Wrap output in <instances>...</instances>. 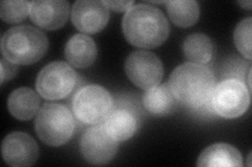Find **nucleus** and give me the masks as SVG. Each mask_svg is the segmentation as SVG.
<instances>
[{"mask_svg":"<svg viewBox=\"0 0 252 167\" xmlns=\"http://www.w3.org/2000/svg\"><path fill=\"white\" fill-rule=\"evenodd\" d=\"M108 9L115 12H127L133 5V1H104Z\"/></svg>","mask_w":252,"mask_h":167,"instance_id":"nucleus-23","label":"nucleus"},{"mask_svg":"<svg viewBox=\"0 0 252 167\" xmlns=\"http://www.w3.org/2000/svg\"><path fill=\"white\" fill-rule=\"evenodd\" d=\"M109 20V9L104 1L80 0L72 9V21L75 27L84 34H97Z\"/></svg>","mask_w":252,"mask_h":167,"instance_id":"nucleus-11","label":"nucleus"},{"mask_svg":"<svg viewBox=\"0 0 252 167\" xmlns=\"http://www.w3.org/2000/svg\"><path fill=\"white\" fill-rule=\"evenodd\" d=\"M122 30L127 41L139 48L152 49L162 45L170 26L161 10L149 4L132 5L125 13Z\"/></svg>","mask_w":252,"mask_h":167,"instance_id":"nucleus-1","label":"nucleus"},{"mask_svg":"<svg viewBox=\"0 0 252 167\" xmlns=\"http://www.w3.org/2000/svg\"><path fill=\"white\" fill-rule=\"evenodd\" d=\"M40 99L36 92L27 87L14 90L7 98V109L19 120H30L39 111Z\"/></svg>","mask_w":252,"mask_h":167,"instance_id":"nucleus-15","label":"nucleus"},{"mask_svg":"<svg viewBox=\"0 0 252 167\" xmlns=\"http://www.w3.org/2000/svg\"><path fill=\"white\" fill-rule=\"evenodd\" d=\"M18 72L17 65L7 61L2 57L1 59V83L3 84L5 79H12Z\"/></svg>","mask_w":252,"mask_h":167,"instance_id":"nucleus-22","label":"nucleus"},{"mask_svg":"<svg viewBox=\"0 0 252 167\" xmlns=\"http://www.w3.org/2000/svg\"><path fill=\"white\" fill-rule=\"evenodd\" d=\"M80 152L89 163L105 165L115 158L118 152V141L110 136L103 125H94L82 135Z\"/></svg>","mask_w":252,"mask_h":167,"instance_id":"nucleus-9","label":"nucleus"},{"mask_svg":"<svg viewBox=\"0 0 252 167\" xmlns=\"http://www.w3.org/2000/svg\"><path fill=\"white\" fill-rule=\"evenodd\" d=\"M196 165L202 167H241L243 158L238 148L227 143H216L205 148L198 158Z\"/></svg>","mask_w":252,"mask_h":167,"instance_id":"nucleus-14","label":"nucleus"},{"mask_svg":"<svg viewBox=\"0 0 252 167\" xmlns=\"http://www.w3.org/2000/svg\"><path fill=\"white\" fill-rule=\"evenodd\" d=\"M77 84L74 69L64 62H52L47 64L36 79V89L40 96L49 100L65 98Z\"/></svg>","mask_w":252,"mask_h":167,"instance_id":"nucleus-7","label":"nucleus"},{"mask_svg":"<svg viewBox=\"0 0 252 167\" xmlns=\"http://www.w3.org/2000/svg\"><path fill=\"white\" fill-rule=\"evenodd\" d=\"M68 15L69 4L64 0H37L31 3V20L46 30L62 27L66 23Z\"/></svg>","mask_w":252,"mask_h":167,"instance_id":"nucleus-12","label":"nucleus"},{"mask_svg":"<svg viewBox=\"0 0 252 167\" xmlns=\"http://www.w3.org/2000/svg\"><path fill=\"white\" fill-rule=\"evenodd\" d=\"M35 129L39 139L50 146L65 144L75 130L70 111L60 103H45L38 111Z\"/></svg>","mask_w":252,"mask_h":167,"instance_id":"nucleus-4","label":"nucleus"},{"mask_svg":"<svg viewBox=\"0 0 252 167\" xmlns=\"http://www.w3.org/2000/svg\"><path fill=\"white\" fill-rule=\"evenodd\" d=\"M1 153L4 162L13 167L32 166L39 157L37 142L23 132H13L2 141Z\"/></svg>","mask_w":252,"mask_h":167,"instance_id":"nucleus-10","label":"nucleus"},{"mask_svg":"<svg viewBox=\"0 0 252 167\" xmlns=\"http://www.w3.org/2000/svg\"><path fill=\"white\" fill-rule=\"evenodd\" d=\"M29 1H1L0 3V17L10 24H15L25 20L31 13Z\"/></svg>","mask_w":252,"mask_h":167,"instance_id":"nucleus-20","label":"nucleus"},{"mask_svg":"<svg viewBox=\"0 0 252 167\" xmlns=\"http://www.w3.org/2000/svg\"><path fill=\"white\" fill-rule=\"evenodd\" d=\"M215 87L212 71L202 64L185 63L172 71L168 88L173 97L191 108L204 106Z\"/></svg>","mask_w":252,"mask_h":167,"instance_id":"nucleus-2","label":"nucleus"},{"mask_svg":"<svg viewBox=\"0 0 252 167\" xmlns=\"http://www.w3.org/2000/svg\"><path fill=\"white\" fill-rule=\"evenodd\" d=\"M251 33L252 19L249 17L242 20L234 30V44L238 50L248 60H251Z\"/></svg>","mask_w":252,"mask_h":167,"instance_id":"nucleus-21","label":"nucleus"},{"mask_svg":"<svg viewBox=\"0 0 252 167\" xmlns=\"http://www.w3.org/2000/svg\"><path fill=\"white\" fill-rule=\"evenodd\" d=\"M211 107L223 118H238L246 112L250 105V94L245 84L236 78L219 83L210 95Z\"/></svg>","mask_w":252,"mask_h":167,"instance_id":"nucleus-5","label":"nucleus"},{"mask_svg":"<svg viewBox=\"0 0 252 167\" xmlns=\"http://www.w3.org/2000/svg\"><path fill=\"white\" fill-rule=\"evenodd\" d=\"M125 73L141 89L148 90L160 84L164 69L162 62L151 51L131 52L125 61Z\"/></svg>","mask_w":252,"mask_h":167,"instance_id":"nucleus-8","label":"nucleus"},{"mask_svg":"<svg viewBox=\"0 0 252 167\" xmlns=\"http://www.w3.org/2000/svg\"><path fill=\"white\" fill-rule=\"evenodd\" d=\"M113 97L110 93L98 85L85 86L79 90L73 99V112L86 124H96L112 112Z\"/></svg>","mask_w":252,"mask_h":167,"instance_id":"nucleus-6","label":"nucleus"},{"mask_svg":"<svg viewBox=\"0 0 252 167\" xmlns=\"http://www.w3.org/2000/svg\"><path fill=\"white\" fill-rule=\"evenodd\" d=\"M183 52L191 63L204 65L214 58L215 46L208 36L204 34H192L185 39Z\"/></svg>","mask_w":252,"mask_h":167,"instance_id":"nucleus-17","label":"nucleus"},{"mask_svg":"<svg viewBox=\"0 0 252 167\" xmlns=\"http://www.w3.org/2000/svg\"><path fill=\"white\" fill-rule=\"evenodd\" d=\"M175 99L167 86L158 85L145 92L143 95V105L152 114L166 115L175 109Z\"/></svg>","mask_w":252,"mask_h":167,"instance_id":"nucleus-18","label":"nucleus"},{"mask_svg":"<svg viewBox=\"0 0 252 167\" xmlns=\"http://www.w3.org/2000/svg\"><path fill=\"white\" fill-rule=\"evenodd\" d=\"M49 49V40L40 29L31 25L15 26L1 38L2 57L16 65H32Z\"/></svg>","mask_w":252,"mask_h":167,"instance_id":"nucleus-3","label":"nucleus"},{"mask_svg":"<svg viewBox=\"0 0 252 167\" xmlns=\"http://www.w3.org/2000/svg\"><path fill=\"white\" fill-rule=\"evenodd\" d=\"M103 126L115 140L125 141L135 134L137 120L136 117L128 111L116 110L106 116Z\"/></svg>","mask_w":252,"mask_h":167,"instance_id":"nucleus-16","label":"nucleus"},{"mask_svg":"<svg viewBox=\"0 0 252 167\" xmlns=\"http://www.w3.org/2000/svg\"><path fill=\"white\" fill-rule=\"evenodd\" d=\"M238 3H239L241 6H243L244 9L251 10V6H252V2H251V1H239Z\"/></svg>","mask_w":252,"mask_h":167,"instance_id":"nucleus-24","label":"nucleus"},{"mask_svg":"<svg viewBox=\"0 0 252 167\" xmlns=\"http://www.w3.org/2000/svg\"><path fill=\"white\" fill-rule=\"evenodd\" d=\"M65 58L73 67L83 69L94 64L97 58V45L94 40L83 34L75 35L65 45Z\"/></svg>","mask_w":252,"mask_h":167,"instance_id":"nucleus-13","label":"nucleus"},{"mask_svg":"<svg viewBox=\"0 0 252 167\" xmlns=\"http://www.w3.org/2000/svg\"><path fill=\"white\" fill-rule=\"evenodd\" d=\"M166 4L170 20L180 27H190L199 20L200 7L194 0H176Z\"/></svg>","mask_w":252,"mask_h":167,"instance_id":"nucleus-19","label":"nucleus"}]
</instances>
